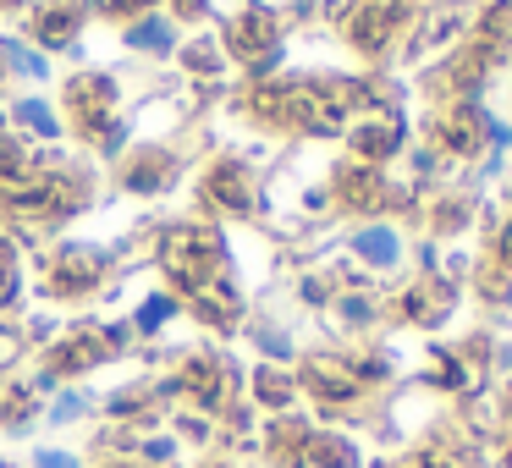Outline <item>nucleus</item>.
Masks as SVG:
<instances>
[{
	"label": "nucleus",
	"mask_w": 512,
	"mask_h": 468,
	"mask_svg": "<svg viewBox=\"0 0 512 468\" xmlns=\"http://www.w3.org/2000/svg\"><path fill=\"white\" fill-rule=\"evenodd\" d=\"M479 138H485V116H479V105H452L441 122V144L452 149V155H479Z\"/></svg>",
	"instance_id": "obj_1"
},
{
	"label": "nucleus",
	"mask_w": 512,
	"mask_h": 468,
	"mask_svg": "<svg viewBox=\"0 0 512 468\" xmlns=\"http://www.w3.org/2000/svg\"><path fill=\"white\" fill-rule=\"evenodd\" d=\"M303 463H314V468H353L358 452H353V441H342V435H309Z\"/></svg>",
	"instance_id": "obj_2"
},
{
	"label": "nucleus",
	"mask_w": 512,
	"mask_h": 468,
	"mask_svg": "<svg viewBox=\"0 0 512 468\" xmlns=\"http://www.w3.org/2000/svg\"><path fill=\"white\" fill-rule=\"evenodd\" d=\"M479 45H490V50L512 45V0H496V6L479 17Z\"/></svg>",
	"instance_id": "obj_3"
},
{
	"label": "nucleus",
	"mask_w": 512,
	"mask_h": 468,
	"mask_svg": "<svg viewBox=\"0 0 512 468\" xmlns=\"http://www.w3.org/2000/svg\"><path fill=\"white\" fill-rule=\"evenodd\" d=\"M358 254L375 259V265H391V259H397V232H386V226H369V232L358 237Z\"/></svg>",
	"instance_id": "obj_4"
},
{
	"label": "nucleus",
	"mask_w": 512,
	"mask_h": 468,
	"mask_svg": "<svg viewBox=\"0 0 512 468\" xmlns=\"http://www.w3.org/2000/svg\"><path fill=\"white\" fill-rule=\"evenodd\" d=\"M358 144H364V155H391L402 138H397V127H364V138H358Z\"/></svg>",
	"instance_id": "obj_5"
},
{
	"label": "nucleus",
	"mask_w": 512,
	"mask_h": 468,
	"mask_svg": "<svg viewBox=\"0 0 512 468\" xmlns=\"http://www.w3.org/2000/svg\"><path fill=\"white\" fill-rule=\"evenodd\" d=\"M34 468H83V457L67 452V446H39V452H34Z\"/></svg>",
	"instance_id": "obj_6"
},
{
	"label": "nucleus",
	"mask_w": 512,
	"mask_h": 468,
	"mask_svg": "<svg viewBox=\"0 0 512 468\" xmlns=\"http://www.w3.org/2000/svg\"><path fill=\"white\" fill-rule=\"evenodd\" d=\"M479 292H490V298H501V303H507V292H512V276H507L501 265H485V270H479Z\"/></svg>",
	"instance_id": "obj_7"
},
{
	"label": "nucleus",
	"mask_w": 512,
	"mask_h": 468,
	"mask_svg": "<svg viewBox=\"0 0 512 468\" xmlns=\"http://www.w3.org/2000/svg\"><path fill=\"white\" fill-rule=\"evenodd\" d=\"M259 397H265L270 408H281V402L292 397V386H287V380H281V375H265V380H259Z\"/></svg>",
	"instance_id": "obj_8"
},
{
	"label": "nucleus",
	"mask_w": 512,
	"mask_h": 468,
	"mask_svg": "<svg viewBox=\"0 0 512 468\" xmlns=\"http://www.w3.org/2000/svg\"><path fill=\"white\" fill-rule=\"evenodd\" d=\"M463 215H468V199H452V204H441L435 226H441V232H457V226H463Z\"/></svg>",
	"instance_id": "obj_9"
},
{
	"label": "nucleus",
	"mask_w": 512,
	"mask_h": 468,
	"mask_svg": "<svg viewBox=\"0 0 512 468\" xmlns=\"http://www.w3.org/2000/svg\"><path fill=\"white\" fill-rule=\"evenodd\" d=\"M12 61H17V67H23V72H39V61L28 56V50H17V45H12Z\"/></svg>",
	"instance_id": "obj_10"
},
{
	"label": "nucleus",
	"mask_w": 512,
	"mask_h": 468,
	"mask_svg": "<svg viewBox=\"0 0 512 468\" xmlns=\"http://www.w3.org/2000/svg\"><path fill=\"white\" fill-rule=\"evenodd\" d=\"M501 270H507V276H512V232L501 237Z\"/></svg>",
	"instance_id": "obj_11"
}]
</instances>
